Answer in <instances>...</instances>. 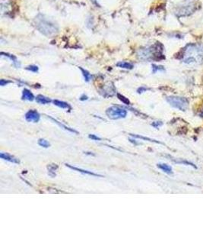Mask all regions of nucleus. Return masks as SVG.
<instances>
[{"instance_id":"dca6fc26","label":"nucleus","mask_w":203,"mask_h":229,"mask_svg":"<svg viewBox=\"0 0 203 229\" xmlns=\"http://www.w3.org/2000/svg\"><path fill=\"white\" fill-rule=\"evenodd\" d=\"M117 66L118 67L123 69H127V70H132L134 67V66L132 63H129V62H125V61H120L119 63H117Z\"/></svg>"},{"instance_id":"f03ea898","label":"nucleus","mask_w":203,"mask_h":229,"mask_svg":"<svg viewBox=\"0 0 203 229\" xmlns=\"http://www.w3.org/2000/svg\"><path fill=\"white\" fill-rule=\"evenodd\" d=\"M203 60V44H191L185 48L183 62L187 64L200 63Z\"/></svg>"},{"instance_id":"39448f33","label":"nucleus","mask_w":203,"mask_h":229,"mask_svg":"<svg viewBox=\"0 0 203 229\" xmlns=\"http://www.w3.org/2000/svg\"><path fill=\"white\" fill-rule=\"evenodd\" d=\"M167 102L172 107L180 111H186L189 105V102L186 98L179 96H169L167 98Z\"/></svg>"},{"instance_id":"6e6552de","label":"nucleus","mask_w":203,"mask_h":229,"mask_svg":"<svg viewBox=\"0 0 203 229\" xmlns=\"http://www.w3.org/2000/svg\"><path fill=\"white\" fill-rule=\"evenodd\" d=\"M0 157H1L2 159L5 160V161H8V162L13 163V164H20V161L18 158L15 157L14 156L11 155V154H8V153L2 152L1 154H0Z\"/></svg>"},{"instance_id":"f8f14e48","label":"nucleus","mask_w":203,"mask_h":229,"mask_svg":"<svg viewBox=\"0 0 203 229\" xmlns=\"http://www.w3.org/2000/svg\"><path fill=\"white\" fill-rule=\"evenodd\" d=\"M35 99H36L37 102H38V103H40V104H43V105L49 104L52 102V100L50 98L44 96H43V95H38V96L35 98Z\"/></svg>"},{"instance_id":"20e7f679","label":"nucleus","mask_w":203,"mask_h":229,"mask_svg":"<svg viewBox=\"0 0 203 229\" xmlns=\"http://www.w3.org/2000/svg\"><path fill=\"white\" fill-rule=\"evenodd\" d=\"M106 115L107 117L113 120L124 119L127 115V111L124 108H122L118 105H113L106 110Z\"/></svg>"},{"instance_id":"bb28decb","label":"nucleus","mask_w":203,"mask_h":229,"mask_svg":"<svg viewBox=\"0 0 203 229\" xmlns=\"http://www.w3.org/2000/svg\"><path fill=\"white\" fill-rule=\"evenodd\" d=\"M88 99V96H85V95H82V96L80 97V100H82V101L87 100V99Z\"/></svg>"},{"instance_id":"a878e982","label":"nucleus","mask_w":203,"mask_h":229,"mask_svg":"<svg viewBox=\"0 0 203 229\" xmlns=\"http://www.w3.org/2000/svg\"><path fill=\"white\" fill-rule=\"evenodd\" d=\"M149 89H147L145 88V87H140V88L138 89V90H137V92H138V93H142V92H145V91L148 90Z\"/></svg>"},{"instance_id":"a211bd4d","label":"nucleus","mask_w":203,"mask_h":229,"mask_svg":"<svg viewBox=\"0 0 203 229\" xmlns=\"http://www.w3.org/2000/svg\"><path fill=\"white\" fill-rule=\"evenodd\" d=\"M78 68H79L80 70L82 71V75H83V77H84V78H85V81H86L87 82H89L90 80H91V75H90V73L88 71V70H85V69H83L81 67H79Z\"/></svg>"},{"instance_id":"b1692460","label":"nucleus","mask_w":203,"mask_h":229,"mask_svg":"<svg viewBox=\"0 0 203 229\" xmlns=\"http://www.w3.org/2000/svg\"><path fill=\"white\" fill-rule=\"evenodd\" d=\"M163 124V123L161 122H154L152 124V125L153 126V127L156 128V129H157L158 127H160V126H161Z\"/></svg>"},{"instance_id":"7ed1b4c3","label":"nucleus","mask_w":203,"mask_h":229,"mask_svg":"<svg viewBox=\"0 0 203 229\" xmlns=\"http://www.w3.org/2000/svg\"><path fill=\"white\" fill-rule=\"evenodd\" d=\"M139 56L142 60H161L164 58L163 55V46L161 44L157 43L151 48L139 50Z\"/></svg>"},{"instance_id":"4468645a","label":"nucleus","mask_w":203,"mask_h":229,"mask_svg":"<svg viewBox=\"0 0 203 229\" xmlns=\"http://www.w3.org/2000/svg\"><path fill=\"white\" fill-rule=\"evenodd\" d=\"M58 169V166L56 164H50L47 166L48 174L51 177H55L56 176V171Z\"/></svg>"},{"instance_id":"cd10ccee","label":"nucleus","mask_w":203,"mask_h":229,"mask_svg":"<svg viewBox=\"0 0 203 229\" xmlns=\"http://www.w3.org/2000/svg\"><path fill=\"white\" fill-rule=\"evenodd\" d=\"M90 1H91L93 3H95V4H97V1H98V0H90Z\"/></svg>"},{"instance_id":"423d86ee","label":"nucleus","mask_w":203,"mask_h":229,"mask_svg":"<svg viewBox=\"0 0 203 229\" xmlns=\"http://www.w3.org/2000/svg\"><path fill=\"white\" fill-rule=\"evenodd\" d=\"M40 119H41V115H40L39 112L36 110H33V109L29 110L25 114V119L28 122L37 123L39 122Z\"/></svg>"},{"instance_id":"1a4fd4ad","label":"nucleus","mask_w":203,"mask_h":229,"mask_svg":"<svg viewBox=\"0 0 203 229\" xmlns=\"http://www.w3.org/2000/svg\"><path fill=\"white\" fill-rule=\"evenodd\" d=\"M47 117L49 118L50 120H52L53 122L56 123L57 125H59L60 128H62V129H64V130L67 131H69V132L73 133V134H78V132L76 130H75V129H71V128H69V127H67L66 125H65V124H63V123H61L60 122H59V121H57L56 119H54V118L51 117V116H50V115H48Z\"/></svg>"},{"instance_id":"9d476101","label":"nucleus","mask_w":203,"mask_h":229,"mask_svg":"<svg viewBox=\"0 0 203 229\" xmlns=\"http://www.w3.org/2000/svg\"><path fill=\"white\" fill-rule=\"evenodd\" d=\"M22 100H28V101H33L34 99V96L32 92H31L28 89H24L22 92V97H21Z\"/></svg>"},{"instance_id":"5701e85b","label":"nucleus","mask_w":203,"mask_h":229,"mask_svg":"<svg viewBox=\"0 0 203 229\" xmlns=\"http://www.w3.org/2000/svg\"><path fill=\"white\" fill-rule=\"evenodd\" d=\"M88 138H89L90 139L94 140V141H101L102 140L100 138L98 137V136H96L95 134H89V135H88Z\"/></svg>"},{"instance_id":"2eb2a0df","label":"nucleus","mask_w":203,"mask_h":229,"mask_svg":"<svg viewBox=\"0 0 203 229\" xmlns=\"http://www.w3.org/2000/svg\"><path fill=\"white\" fill-rule=\"evenodd\" d=\"M2 56H5V57H7L8 58H9L10 60H12L13 62V64L15 67H20V63L18 62V60H17L16 57H15L14 55H11L9 54L8 53H4V52H2Z\"/></svg>"},{"instance_id":"4be33fe9","label":"nucleus","mask_w":203,"mask_h":229,"mask_svg":"<svg viewBox=\"0 0 203 229\" xmlns=\"http://www.w3.org/2000/svg\"><path fill=\"white\" fill-rule=\"evenodd\" d=\"M152 70H153V73H157V71H164V68L161 66H157V65H152Z\"/></svg>"},{"instance_id":"c85d7f7f","label":"nucleus","mask_w":203,"mask_h":229,"mask_svg":"<svg viewBox=\"0 0 203 229\" xmlns=\"http://www.w3.org/2000/svg\"><path fill=\"white\" fill-rule=\"evenodd\" d=\"M200 116H201V117H203V110L202 111V113L200 114Z\"/></svg>"},{"instance_id":"9b49d317","label":"nucleus","mask_w":203,"mask_h":229,"mask_svg":"<svg viewBox=\"0 0 203 229\" xmlns=\"http://www.w3.org/2000/svg\"><path fill=\"white\" fill-rule=\"evenodd\" d=\"M53 102L55 105L61 108V109H68V110H69V111L72 109V107L70 106L69 104L67 103V102H63V101L58 100V99H54V100L53 101Z\"/></svg>"},{"instance_id":"412c9836","label":"nucleus","mask_w":203,"mask_h":229,"mask_svg":"<svg viewBox=\"0 0 203 229\" xmlns=\"http://www.w3.org/2000/svg\"><path fill=\"white\" fill-rule=\"evenodd\" d=\"M27 70H29V71L33 72V73H38V70H39V68H38V66L36 65H30L28 67H27L26 68Z\"/></svg>"},{"instance_id":"f3484780","label":"nucleus","mask_w":203,"mask_h":229,"mask_svg":"<svg viewBox=\"0 0 203 229\" xmlns=\"http://www.w3.org/2000/svg\"><path fill=\"white\" fill-rule=\"evenodd\" d=\"M130 136H132V137H133L134 138H140V139H142V140H145V141H150V142L157 143V144H161V143L160 141H156V140H154V139H152V138H149L143 137V136H142V135H139V134H130Z\"/></svg>"},{"instance_id":"6ab92c4d","label":"nucleus","mask_w":203,"mask_h":229,"mask_svg":"<svg viewBox=\"0 0 203 229\" xmlns=\"http://www.w3.org/2000/svg\"><path fill=\"white\" fill-rule=\"evenodd\" d=\"M38 144H39L41 147H45V148H48L50 147V144L48 141H46V139H43V138H41L38 140Z\"/></svg>"},{"instance_id":"f257e3e1","label":"nucleus","mask_w":203,"mask_h":229,"mask_svg":"<svg viewBox=\"0 0 203 229\" xmlns=\"http://www.w3.org/2000/svg\"><path fill=\"white\" fill-rule=\"evenodd\" d=\"M34 25L37 29L47 37H53L59 31V27L53 20L43 15H38L34 18Z\"/></svg>"},{"instance_id":"aec40b11","label":"nucleus","mask_w":203,"mask_h":229,"mask_svg":"<svg viewBox=\"0 0 203 229\" xmlns=\"http://www.w3.org/2000/svg\"><path fill=\"white\" fill-rule=\"evenodd\" d=\"M117 98L120 99L122 103H124L125 105H130V101L129 100L128 98H126V97H125L124 96H122L120 93H117Z\"/></svg>"},{"instance_id":"ddd939ff","label":"nucleus","mask_w":203,"mask_h":229,"mask_svg":"<svg viewBox=\"0 0 203 229\" xmlns=\"http://www.w3.org/2000/svg\"><path fill=\"white\" fill-rule=\"evenodd\" d=\"M157 167L160 168L161 171H163L164 173H167V174H172L173 170L171 166L166 164H157Z\"/></svg>"},{"instance_id":"393cba45","label":"nucleus","mask_w":203,"mask_h":229,"mask_svg":"<svg viewBox=\"0 0 203 229\" xmlns=\"http://www.w3.org/2000/svg\"><path fill=\"white\" fill-rule=\"evenodd\" d=\"M10 82H11V81H8V80H0V85H1L2 86H6V84L10 83Z\"/></svg>"},{"instance_id":"0eeeda50","label":"nucleus","mask_w":203,"mask_h":229,"mask_svg":"<svg viewBox=\"0 0 203 229\" xmlns=\"http://www.w3.org/2000/svg\"><path fill=\"white\" fill-rule=\"evenodd\" d=\"M65 166H66L67 167L70 168V169L73 170V171H78V172H79V173H84V174H88V175H90V176H98V177H103V176H102V175H100V174H98V173H93V172L89 171H85V170L81 169V168L75 167V166H72V165H70V164H65Z\"/></svg>"}]
</instances>
